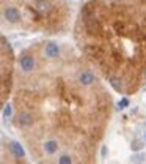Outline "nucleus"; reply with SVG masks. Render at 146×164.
<instances>
[{
	"mask_svg": "<svg viewBox=\"0 0 146 164\" xmlns=\"http://www.w3.org/2000/svg\"><path fill=\"white\" fill-rule=\"evenodd\" d=\"M80 51L41 41L21 52L13 125L39 164H94L112 98Z\"/></svg>",
	"mask_w": 146,
	"mask_h": 164,
	"instance_id": "nucleus-1",
	"label": "nucleus"
},
{
	"mask_svg": "<svg viewBox=\"0 0 146 164\" xmlns=\"http://www.w3.org/2000/svg\"><path fill=\"white\" fill-rule=\"evenodd\" d=\"M3 22L29 30L57 33L69 21V10L61 0H3Z\"/></svg>",
	"mask_w": 146,
	"mask_h": 164,
	"instance_id": "nucleus-2",
	"label": "nucleus"
},
{
	"mask_svg": "<svg viewBox=\"0 0 146 164\" xmlns=\"http://www.w3.org/2000/svg\"><path fill=\"white\" fill-rule=\"evenodd\" d=\"M13 71H14V65H13L11 49L7 44V38L2 36V101L3 104H5V100H7V95L11 92V87L14 84Z\"/></svg>",
	"mask_w": 146,
	"mask_h": 164,
	"instance_id": "nucleus-3",
	"label": "nucleus"
},
{
	"mask_svg": "<svg viewBox=\"0 0 146 164\" xmlns=\"http://www.w3.org/2000/svg\"><path fill=\"white\" fill-rule=\"evenodd\" d=\"M8 148L13 151L14 156H18V158H25V151H24V148L21 147V144H18V142H10Z\"/></svg>",
	"mask_w": 146,
	"mask_h": 164,
	"instance_id": "nucleus-4",
	"label": "nucleus"
},
{
	"mask_svg": "<svg viewBox=\"0 0 146 164\" xmlns=\"http://www.w3.org/2000/svg\"><path fill=\"white\" fill-rule=\"evenodd\" d=\"M120 106H127V100H126V98H124V100H123V101L120 103Z\"/></svg>",
	"mask_w": 146,
	"mask_h": 164,
	"instance_id": "nucleus-5",
	"label": "nucleus"
},
{
	"mask_svg": "<svg viewBox=\"0 0 146 164\" xmlns=\"http://www.w3.org/2000/svg\"><path fill=\"white\" fill-rule=\"evenodd\" d=\"M145 140H146V134H145Z\"/></svg>",
	"mask_w": 146,
	"mask_h": 164,
	"instance_id": "nucleus-6",
	"label": "nucleus"
}]
</instances>
